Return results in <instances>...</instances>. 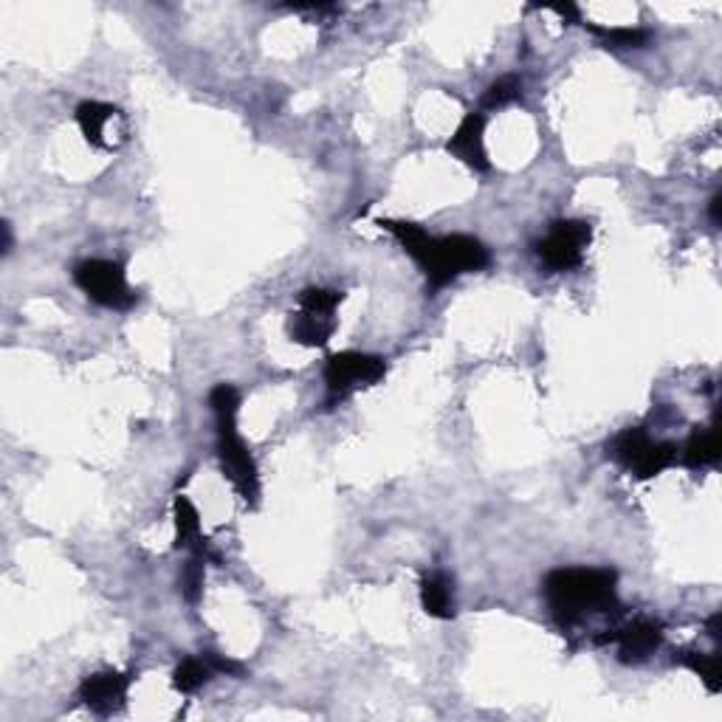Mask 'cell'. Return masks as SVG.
Masks as SVG:
<instances>
[{"label":"cell","mask_w":722,"mask_h":722,"mask_svg":"<svg viewBox=\"0 0 722 722\" xmlns=\"http://www.w3.org/2000/svg\"><path fill=\"white\" fill-rule=\"evenodd\" d=\"M421 607L430 618H437V621H448L455 618V581L452 576L443 574V570H435V574H426L421 579Z\"/></svg>","instance_id":"obj_14"},{"label":"cell","mask_w":722,"mask_h":722,"mask_svg":"<svg viewBox=\"0 0 722 722\" xmlns=\"http://www.w3.org/2000/svg\"><path fill=\"white\" fill-rule=\"evenodd\" d=\"M173 519H175V548L178 550L184 548L195 556H206V559L218 561V556H215L213 550H209V545H206L204 530H200L198 508H195V505L189 503V497H184V494L175 497Z\"/></svg>","instance_id":"obj_13"},{"label":"cell","mask_w":722,"mask_h":722,"mask_svg":"<svg viewBox=\"0 0 722 722\" xmlns=\"http://www.w3.org/2000/svg\"><path fill=\"white\" fill-rule=\"evenodd\" d=\"M204 658L209 660V667L215 669V674H231V678H244V663L224 658L218 652H204Z\"/></svg>","instance_id":"obj_21"},{"label":"cell","mask_w":722,"mask_h":722,"mask_svg":"<svg viewBox=\"0 0 722 722\" xmlns=\"http://www.w3.org/2000/svg\"><path fill=\"white\" fill-rule=\"evenodd\" d=\"M550 12H556L559 14L561 20H565V23H585V18H581V12H579V7H574V3H550Z\"/></svg>","instance_id":"obj_22"},{"label":"cell","mask_w":722,"mask_h":722,"mask_svg":"<svg viewBox=\"0 0 722 722\" xmlns=\"http://www.w3.org/2000/svg\"><path fill=\"white\" fill-rule=\"evenodd\" d=\"M446 149L474 173H488L492 162H488L486 153V116L479 111L466 113L457 131L446 142Z\"/></svg>","instance_id":"obj_12"},{"label":"cell","mask_w":722,"mask_h":722,"mask_svg":"<svg viewBox=\"0 0 722 722\" xmlns=\"http://www.w3.org/2000/svg\"><path fill=\"white\" fill-rule=\"evenodd\" d=\"M592 240V226L587 220H556L548 235L536 244V257L550 275L576 271L585 262V251Z\"/></svg>","instance_id":"obj_8"},{"label":"cell","mask_w":722,"mask_h":722,"mask_svg":"<svg viewBox=\"0 0 722 722\" xmlns=\"http://www.w3.org/2000/svg\"><path fill=\"white\" fill-rule=\"evenodd\" d=\"M709 218L711 224L720 226L722 224V193H714L709 200Z\"/></svg>","instance_id":"obj_23"},{"label":"cell","mask_w":722,"mask_h":722,"mask_svg":"<svg viewBox=\"0 0 722 722\" xmlns=\"http://www.w3.org/2000/svg\"><path fill=\"white\" fill-rule=\"evenodd\" d=\"M76 125H80L82 136L91 147L96 149H113L118 147V142L125 138V116L122 111L107 102L85 100L76 105L74 111Z\"/></svg>","instance_id":"obj_10"},{"label":"cell","mask_w":722,"mask_h":722,"mask_svg":"<svg viewBox=\"0 0 722 722\" xmlns=\"http://www.w3.org/2000/svg\"><path fill=\"white\" fill-rule=\"evenodd\" d=\"M598 643H616L621 663H643L663 643V623L647 616L632 618L621 627L607 629V636L598 638Z\"/></svg>","instance_id":"obj_9"},{"label":"cell","mask_w":722,"mask_h":722,"mask_svg":"<svg viewBox=\"0 0 722 722\" xmlns=\"http://www.w3.org/2000/svg\"><path fill=\"white\" fill-rule=\"evenodd\" d=\"M209 410L215 415V430H218V461L220 472L229 479L235 492L240 494L246 505L255 508L260 499V472L251 457L249 446L237 432V410H240V393L231 384L213 386L209 393Z\"/></svg>","instance_id":"obj_3"},{"label":"cell","mask_w":722,"mask_h":722,"mask_svg":"<svg viewBox=\"0 0 722 722\" xmlns=\"http://www.w3.org/2000/svg\"><path fill=\"white\" fill-rule=\"evenodd\" d=\"M379 226L395 237L401 249L417 262L424 271L430 291H441L457 277L474 275L492 266V251L483 240L472 235H430L421 224L412 220H390L381 218Z\"/></svg>","instance_id":"obj_1"},{"label":"cell","mask_w":722,"mask_h":722,"mask_svg":"<svg viewBox=\"0 0 722 722\" xmlns=\"http://www.w3.org/2000/svg\"><path fill=\"white\" fill-rule=\"evenodd\" d=\"M705 629H709V638L711 641H720V629H722V612H714V616L705 621Z\"/></svg>","instance_id":"obj_24"},{"label":"cell","mask_w":722,"mask_h":722,"mask_svg":"<svg viewBox=\"0 0 722 722\" xmlns=\"http://www.w3.org/2000/svg\"><path fill=\"white\" fill-rule=\"evenodd\" d=\"M215 674V669L209 667V660L200 658H184L173 672V689L180 694H195L204 683H209Z\"/></svg>","instance_id":"obj_18"},{"label":"cell","mask_w":722,"mask_h":722,"mask_svg":"<svg viewBox=\"0 0 722 722\" xmlns=\"http://www.w3.org/2000/svg\"><path fill=\"white\" fill-rule=\"evenodd\" d=\"M581 25L592 38L601 40V45H607V49H643L652 40L649 29H641V25H612L610 29V25H598L590 23V20H585Z\"/></svg>","instance_id":"obj_16"},{"label":"cell","mask_w":722,"mask_h":722,"mask_svg":"<svg viewBox=\"0 0 722 722\" xmlns=\"http://www.w3.org/2000/svg\"><path fill=\"white\" fill-rule=\"evenodd\" d=\"M133 674L113 672V669H105V672L87 674L80 685V700L85 709L94 711L96 716H111L116 711H122L127 700V691H131Z\"/></svg>","instance_id":"obj_11"},{"label":"cell","mask_w":722,"mask_h":722,"mask_svg":"<svg viewBox=\"0 0 722 722\" xmlns=\"http://www.w3.org/2000/svg\"><path fill=\"white\" fill-rule=\"evenodd\" d=\"M76 288L85 293L91 302L111 311H127L138 302V291L127 282L125 268L113 260H102V257H91V260H80L71 271Z\"/></svg>","instance_id":"obj_7"},{"label":"cell","mask_w":722,"mask_h":722,"mask_svg":"<svg viewBox=\"0 0 722 722\" xmlns=\"http://www.w3.org/2000/svg\"><path fill=\"white\" fill-rule=\"evenodd\" d=\"M618 576L610 567H559L545 579V601L559 627H576L592 616H618Z\"/></svg>","instance_id":"obj_2"},{"label":"cell","mask_w":722,"mask_h":722,"mask_svg":"<svg viewBox=\"0 0 722 722\" xmlns=\"http://www.w3.org/2000/svg\"><path fill=\"white\" fill-rule=\"evenodd\" d=\"M344 293L333 288H306L299 293V308L288 319V337L302 348H324L337 330V308Z\"/></svg>","instance_id":"obj_6"},{"label":"cell","mask_w":722,"mask_h":722,"mask_svg":"<svg viewBox=\"0 0 722 722\" xmlns=\"http://www.w3.org/2000/svg\"><path fill=\"white\" fill-rule=\"evenodd\" d=\"M386 375V361L373 353H359V350H342V353H330L324 361L322 379L324 390H328V410L348 401L359 390L375 386Z\"/></svg>","instance_id":"obj_5"},{"label":"cell","mask_w":722,"mask_h":722,"mask_svg":"<svg viewBox=\"0 0 722 722\" xmlns=\"http://www.w3.org/2000/svg\"><path fill=\"white\" fill-rule=\"evenodd\" d=\"M204 576H206V556H189L180 574V596L187 598L189 605H198L200 592H204Z\"/></svg>","instance_id":"obj_20"},{"label":"cell","mask_w":722,"mask_h":722,"mask_svg":"<svg viewBox=\"0 0 722 722\" xmlns=\"http://www.w3.org/2000/svg\"><path fill=\"white\" fill-rule=\"evenodd\" d=\"M720 461V432L716 426H694L683 446V463L689 468H703Z\"/></svg>","instance_id":"obj_15"},{"label":"cell","mask_w":722,"mask_h":722,"mask_svg":"<svg viewBox=\"0 0 722 722\" xmlns=\"http://www.w3.org/2000/svg\"><path fill=\"white\" fill-rule=\"evenodd\" d=\"M607 455L632 477L652 479L678 461V446L669 441H654L643 426H629L612 437Z\"/></svg>","instance_id":"obj_4"},{"label":"cell","mask_w":722,"mask_h":722,"mask_svg":"<svg viewBox=\"0 0 722 722\" xmlns=\"http://www.w3.org/2000/svg\"><path fill=\"white\" fill-rule=\"evenodd\" d=\"M0 229H3V257H7L9 251H12V246H14L12 224H7V220H3V226H0Z\"/></svg>","instance_id":"obj_25"},{"label":"cell","mask_w":722,"mask_h":722,"mask_svg":"<svg viewBox=\"0 0 722 722\" xmlns=\"http://www.w3.org/2000/svg\"><path fill=\"white\" fill-rule=\"evenodd\" d=\"M519 100H523V80L505 74L497 82H492L486 94H483V111H499V107H508Z\"/></svg>","instance_id":"obj_19"},{"label":"cell","mask_w":722,"mask_h":722,"mask_svg":"<svg viewBox=\"0 0 722 722\" xmlns=\"http://www.w3.org/2000/svg\"><path fill=\"white\" fill-rule=\"evenodd\" d=\"M674 663L698 674L711 694H720L722 691V669L716 652H691V649H683V652L674 654Z\"/></svg>","instance_id":"obj_17"}]
</instances>
